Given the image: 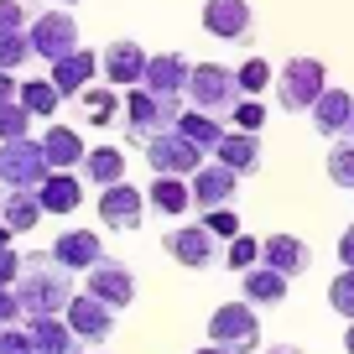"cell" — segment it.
I'll return each mask as SVG.
<instances>
[{"instance_id": "cell-1", "label": "cell", "mask_w": 354, "mask_h": 354, "mask_svg": "<svg viewBox=\"0 0 354 354\" xmlns=\"http://www.w3.org/2000/svg\"><path fill=\"white\" fill-rule=\"evenodd\" d=\"M16 292H21V302H26V318H63L68 302L78 297L73 271H68L53 250H26V271H21V281H16Z\"/></svg>"}, {"instance_id": "cell-2", "label": "cell", "mask_w": 354, "mask_h": 354, "mask_svg": "<svg viewBox=\"0 0 354 354\" xmlns=\"http://www.w3.org/2000/svg\"><path fill=\"white\" fill-rule=\"evenodd\" d=\"M183 94H156V88L136 84L131 94H125V141L131 146H146L151 136L162 131H177V120H183Z\"/></svg>"}, {"instance_id": "cell-3", "label": "cell", "mask_w": 354, "mask_h": 354, "mask_svg": "<svg viewBox=\"0 0 354 354\" xmlns=\"http://www.w3.org/2000/svg\"><path fill=\"white\" fill-rule=\"evenodd\" d=\"M183 94L193 100V110L214 115V120H234L240 100H250V94L240 88V73L224 68V63H193V78H188Z\"/></svg>"}, {"instance_id": "cell-4", "label": "cell", "mask_w": 354, "mask_h": 354, "mask_svg": "<svg viewBox=\"0 0 354 354\" xmlns=\"http://www.w3.org/2000/svg\"><path fill=\"white\" fill-rule=\"evenodd\" d=\"M328 88V68L318 57H287L277 73V110L287 115H313V104L323 100Z\"/></svg>"}, {"instance_id": "cell-5", "label": "cell", "mask_w": 354, "mask_h": 354, "mask_svg": "<svg viewBox=\"0 0 354 354\" xmlns=\"http://www.w3.org/2000/svg\"><path fill=\"white\" fill-rule=\"evenodd\" d=\"M53 177L42 136H21V141H0V188H42Z\"/></svg>"}, {"instance_id": "cell-6", "label": "cell", "mask_w": 354, "mask_h": 354, "mask_svg": "<svg viewBox=\"0 0 354 354\" xmlns=\"http://www.w3.org/2000/svg\"><path fill=\"white\" fill-rule=\"evenodd\" d=\"M209 344L234 349V354L261 349V318H255V302H224V308H214V318H209Z\"/></svg>"}, {"instance_id": "cell-7", "label": "cell", "mask_w": 354, "mask_h": 354, "mask_svg": "<svg viewBox=\"0 0 354 354\" xmlns=\"http://www.w3.org/2000/svg\"><path fill=\"white\" fill-rule=\"evenodd\" d=\"M26 37H32V53L42 57V63H57V57L78 53V21L63 6H42V11L32 16V26H26Z\"/></svg>"}, {"instance_id": "cell-8", "label": "cell", "mask_w": 354, "mask_h": 354, "mask_svg": "<svg viewBox=\"0 0 354 354\" xmlns=\"http://www.w3.org/2000/svg\"><path fill=\"white\" fill-rule=\"evenodd\" d=\"M162 250L172 255L177 266H188V271H209V266L224 261L219 234H214L203 219H198V224H177V230H167V234H162Z\"/></svg>"}, {"instance_id": "cell-9", "label": "cell", "mask_w": 354, "mask_h": 354, "mask_svg": "<svg viewBox=\"0 0 354 354\" xmlns=\"http://www.w3.org/2000/svg\"><path fill=\"white\" fill-rule=\"evenodd\" d=\"M146 151V162H151V172H167V177H193L203 167V146H193L183 131H162V136H151V141L141 146Z\"/></svg>"}, {"instance_id": "cell-10", "label": "cell", "mask_w": 354, "mask_h": 354, "mask_svg": "<svg viewBox=\"0 0 354 354\" xmlns=\"http://www.w3.org/2000/svg\"><path fill=\"white\" fill-rule=\"evenodd\" d=\"M203 32L219 37V42L250 47L255 16H250V6H245V0H209V6H203Z\"/></svg>"}, {"instance_id": "cell-11", "label": "cell", "mask_w": 354, "mask_h": 354, "mask_svg": "<svg viewBox=\"0 0 354 354\" xmlns=\"http://www.w3.org/2000/svg\"><path fill=\"white\" fill-rule=\"evenodd\" d=\"M68 323H73V333L84 344H104V339H115V308L104 297H94V292H78L73 302H68V313H63Z\"/></svg>"}, {"instance_id": "cell-12", "label": "cell", "mask_w": 354, "mask_h": 354, "mask_svg": "<svg viewBox=\"0 0 354 354\" xmlns=\"http://www.w3.org/2000/svg\"><path fill=\"white\" fill-rule=\"evenodd\" d=\"M141 214H146V193L131 188V183H115V188H100V224L104 230H141Z\"/></svg>"}, {"instance_id": "cell-13", "label": "cell", "mask_w": 354, "mask_h": 354, "mask_svg": "<svg viewBox=\"0 0 354 354\" xmlns=\"http://www.w3.org/2000/svg\"><path fill=\"white\" fill-rule=\"evenodd\" d=\"M146 63H151V53H146L141 42H110L100 53V73H104V84H115V88L146 84Z\"/></svg>"}, {"instance_id": "cell-14", "label": "cell", "mask_w": 354, "mask_h": 354, "mask_svg": "<svg viewBox=\"0 0 354 354\" xmlns=\"http://www.w3.org/2000/svg\"><path fill=\"white\" fill-rule=\"evenodd\" d=\"M84 277H88V292H94V297H104L115 313L136 302V277H131V266L115 261V255H104L100 266H88Z\"/></svg>"}, {"instance_id": "cell-15", "label": "cell", "mask_w": 354, "mask_h": 354, "mask_svg": "<svg viewBox=\"0 0 354 354\" xmlns=\"http://www.w3.org/2000/svg\"><path fill=\"white\" fill-rule=\"evenodd\" d=\"M234 198H240V172H234V167L214 162V167H198V172H193V209L198 214L224 209V203H234Z\"/></svg>"}, {"instance_id": "cell-16", "label": "cell", "mask_w": 354, "mask_h": 354, "mask_svg": "<svg viewBox=\"0 0 354 354\" xmlns=\"http://www.w3.org/2000/svg\"><path fill=\"white\" fill-rule=\"evenodd\" d=\"M261 261L277 266L281 277H308L313 271V250H308V240H297V234H266Z\"/></svg>"}, {"instance_id": "cell-17", "label": "cell", "mask_w": 354, "mask_h": 354, "mask_svg": "<svg viewBox=\"0 0 354 354\" xmlns=\"http://www.w3.org/2000/svg\"><path fill=\"white\" fill-rule=\"evenodd\" d=\"M287 287H292V277H281L277 266H250V271H240V297L245 302H255V308H281L287 302Z\"/></svg>"}, {"instance_id": "cell-18", "label": "cell", "mask_w": 354, "mask_h": 354, "mask_svg": "<svg viewBox=\"0 0 354 354\" xmlns=\"http://www.w3.org/2000/svg\"><path fill=\"white\" fill-rule=\"evenodd\" d=\"M349 120H354V94L349 88H323V100L313 104V131L323 141H339L349 131Z\"/></svg>"}, {"instance_id": "cell-19", "label": "cell", "mask_w": 354, "mask_h": 354, "mask_svg": "<svg viewBox=\"0 0 354 354\" xmlns=\"http://www.w3.org/2000/svg\"><path fill=\"white\" fill-rule=\"evenodd\" d=\"M53 68V84L63 88L68 100H73V94H84L88 84H94V78H100V53H88V47H78V53H68V57H57V63H47Z\"/></svg>"}, {"instance_id": "cell-20", "label": "cell", "mask_w": 354, "mask_h": 354, "mask_svg": "<svg viewBox=\"0 0 354 354\" xmlns=\"http://www.w3.org/2000/svg\"><path fill=\"white\" fill-rule=\"evenodd\" d=\"M53 255L68 271H88V266L104 261V240H100V230H63L57 245H53Z\"/></svg>"}, {"instance_id": "cell-21", "label": "cell", "mask_w": 354, "mask_h": 354, "mask_svg": "<svg viewBox=\"0 0 354 354\" xmlns=\"http://www.w3.org/2000/svg\"><path fill=\"white\" fill-rule=\"evenodd\" d=\"M214 156H219L224 167H234L240 177H250V172H261V162H266V146H261V131H230L219 146H214Z\"/></svg>"}, {"instance_id": "cell-22", "label": "cell", "mask_w": 354, "mask_h": 354, "mask_svg": "<svg viewBox=\"0 0 354 354\" xmlns=\"http://www.w3.org/2000/svg\"><path fill=\"white\" fill-rule=\"evenodd\" d=\"M42 193L37 188H0V219L11 224V234H26L42 224Z\"/></svg>"}, {"instance_id": "cell-23", "label": "cell", "mask_w": 354, "mask_h": 354, "mask_svg": "<svg viewBox=\"0 0 354 354\" xmlns=\"http://www.w3.org/2000/svg\"><path fill=\"white\" fill-rule=\"evenodd\" d=\"M26 328H32L37 354H84V339L68 318H26Z\"/></svg>"}, {"instance_id": "cell-24", "label": "cell", "mask_w": 354, "mask_h": 354, "mask_svg": "<svg viewBox=\"0 0 354 354\" xmlns=\"http://www.w3.org/2000/svg\"><path fill=\"white\" fill-rule=\"evenodd\" d=\"M193 78V63L183 53H151V63H146V88H156V94H183Z\"/></svg>"}, {"instance_id": "cell-25", "label": "cell", "mask_w": 354, "mask_h": 354, "mask_svg": "<svg viewBox=\"0 0 354 354\" xmlns=\"http://www.w3.org/2000/svg\"><path fill=\"white\" fill-rule=\"evenodd\" d=\"M42 146H47V162H53V172H78V167H84V156H88L84 136L68 131V125H47V131H42Z\"/></svg>"}, {"instance_id": "cell-26", "label": "cell", "mask_w": 354, "mask_h": 354, "mask_svg": "<svg viewBox=\"0 0 354 354\" xmlns=\"http://www.w3.org/2000/svg\"><path fill=\"white\" fill-rule=\"evenodd\" d=\"M73 110L84 115L88 125H115L125 115V104H120V94H115V84H104V88L88 84L84 94H73Z\"/></svg>"}, {"instance_id": "cell-27", "label": "cell", "mask_w": 354, "mask_h": 354, "mask_svg": "<svg viewBox=\"0 0 354 354\" xmlns=\"http://www.w3.org/2000/svg\"><path fill=\"white\" fill-rule=\"evenodd\" d=\"M78 172H84L94 188H115V183H125V151L120 146H88Z\"/></svg>"}, {"instance_id": "cell-28", "label": "cell", "mask_w": 354, "mask_h": 354, "mask_svg": "<svg viewBox=\"0 0 354 354\" xmlns=\"http://www.w3.org/2000/svg\"><path fill=\"white\" fill-rule=\"evenodd\" d=\"M146 198H151L156 214H188V209H193V183L156 172V177H151V188H146Z\"/></svg>"}, {"instance_id": "cell-29", "label": "cell", "mask_w": 354, "mask_h": 354, "mask_svg": "<svg viewBox=\"0 0 354 354\" xmlns=\"http://www.w3.org/2000/svg\"><path fill=\"white\" fill-rule=\"evenodd\" d=\"M37 193H42V209L47 214H73L78 203H84V183H78L73 172H53Z\"/></svg>"}, {"instance_id": "cell-30", "label": "cell", "mask_w": 354, "mask_h": 354, "mask_svg": "<svg viewBox=\"0 0 354 354\" xmlns=\"http://www.w3.org/2000/svg\"><path fill=\"white\" fill-rule=\"evenodd\" d=\"M177 131L188 136L193 146H203V151H214V146L224 141V120H214V115H203V110H183V120H177Z\"/></svg>"}, {"instance_id": "cell-31", "label": "cell", "mask_w": 354, "mask_h": 354, "mask_svg": "<svg viewBox=\"0 0 354 354\" xmlns=\"http://www.w3.org/2000/svg\"><path fill=\"white\" fill-rule=\"evenodd\" d=\"M68 94L53 84V78H26L21 84V104L37 115V120H47V115H57V104H63Z\"/></svg>"}, {"instance_id": "cell-32", "label": "cell", "mask_w": 354, "mask_h": 354, "mask_svg": "<svg viewBox=\"0 0 354 354\" xmlns=\"http://www.w3.org/2000/svg\"><path fill=\"white\" fill-rule=\"evenodd\" d=\"M328 177H333V188L354 193V141H333V151H328Z\"/></svg>"}, {"instance_id": "cell-33", "label": "cell", "mask_w": 354, "mask_h": 354, "mask_svg": "<svg viewBox=\"0 0 354 354\" xmlns=\"http://www.w3.org/2000/svg\"><path fill=\"white\" fill-rule=\"evenodd\" d=\"M328 308L339 313L344 323H354V266H344L339 277L328 281Z\"/></svg>"}, {"instance_id": "cell-34", "label": "cell", "mask_w": 354, "mask_h": 354, "mask_svg": "<svg viewBox=\"0 0 354 354\" xmlns=\"http://www.w3.org/2000/svg\"><path fill=\"white\" fill-rule=\"evenodd\" d=\"M32 120H37V115L26 110L21 100H11V104H0V141H21V136L32 131Z\"/></svg>"}, {"instance_id": "cell-35", "label": "cell", "mask_w": 354, "mask_h": 354, "mask_svg": "<svg viewBox=\"0 0 354 354\" xmlns=\"http://www.w3.org/2000/svg\"><path fill=\"white\" fill-rule=\"evenodd\" d=\"M26 57H37L32 37H26V32H0V68H6V73H16Z\"/></svg>"}, {"instance_id": "cell-36", "label": "cell", "mask_w": 354, "mask_h": 354, "mask_svg": "<svg viewBox=\"0 0 354 354\" xmlns=\"http://www.w3.org/2000/svg\"><path fill=\"white\" fill-rule=\"evenodd\" d=\"M37 11H42L37 0H0V32H26Z\"/></svg>"}, {"instance_id": "cell-37", "label": "cell", "mask_w": 354, "mask_h": 354, "mask_svg": "<svg viewBox=\"0 0 354 354\" xmlns=\"http://www.w3.org/2000/svg\"><path fill=\"white\" fill-rule=\"evenodd\" d=\"M224 266H230V271H250V266H261V240H250V234H234L230 250H224Z\"/></svg>"}, {"instance_id": "cell-38", "label": "cell", "mask_w": 354, "mask_h": 354, "mask_svg": "<svg viewBox=\"0 0 354 354\" xmlns=\"http://www.w3.org/2000/svg\"><path fill=\"white\" fill-rule=\"evenodd\" d=\"M271 78H277V73H271V63H266V57H250V63L240 68V88H245V94H261V88H271Z\"/></svg>"}, {"instance_id": "cell-39", "label": "cell", "mask_w": 354, "mask_h": 354, "mask_svg": "<svg viewBox=\"0 0 354 354\" xmlns=\"http://www.w3.org/2000/svg\"><path fill=\"white\" fill-rule=\"evenodd\" d=\"M203 224H209L219 240H234V234H240V214H234V203H224V209H209V214H203Z\"/></svg>"}, {"instance_id": "cell-40", "label": "cell", "mask_w": 354, "mask_h": 354, "mask_svg": "<svg viewBox=\"0 0 354 354\" xmlns=\"http://www.w3.org/2000/svg\"><path fill=\"white\" fill-rule=\"evenodd\" d=\"M261 125H266V104H261V94L240 100V110H234V131H261Z\"/></svg>"}, {"instance_id": "cell-41", "label": "cell", "mask_w": 354, "mask_h": 354, "mask_svg": "<svg viewBox=\"0 0 354 354\" xmlns=\"http://www.w3.org/2000/svg\"><path fill=\"white\" fill-rule=\"evenodd\" d=\"M26 318V302L16 287H0V328H16V323Z\"/></svg>"}, {"instance_id": "cell-42", "label": "cell", "mask_w": 354, "mask_h": 354, "mask_svg": "<svg viewBox=\"0 0 354 354\" xmlns=\"http://www.w3.org/2000/svg\"><path fill=\"white\" fill-rule=\"evenodd\" d=\"M0 354H37V344H32V328H0Z\"/></svg>"}, {"instance_id": "cell-43", "label": "cell", "mask_w": 354, "mask_h": 354, "mask_svg": "<svg viewBox=\"0 0 354 354\" xmlns=\"http://www.w3.org/2000/svg\"><path fill=\"white\" fill-rule=\"evenodd\" d=\"M26 271V255H16L11 245H0V287H16Z\"/></svg>"}, {"instance_id": "cell-44", "label": "cell", "mask_w": 354, "mask_h": 354, "mask_svg": "<svg viewBox=\"0 0 354 354\" xmlns=\"http://www.w3.org/2000/svg\"><path fill=\"white\" fill-rule=\"evenodd\" d=\"M11 100H21V84H16V78L0 68V104H11Z\"/></svg>"}, {"instance_id": "cell-45", "label": "cell", "mask_w": 354, "mask_h": 354, "mask_svg": "<svg viewBox=\"0 0 354 354\" xmlns=\"http://www.w3.org/2000/svg\"><path fill=\"white\" fill-rule=\"evenodd\" d=\"M339 266H354V224L339 234Z\"/></svg>"}, {"instance_id": "cell-46", "label": "cell", "mask_w": 354, "mask_h": 354, "mask_svg": "<svg viewBox=\"0 0 354 354\" xmlns=\"http://www.w3.org/2000/svg\"><path fill=\"white\" fill-rule=\"evenodd\" d=\"M266 354H302L297 344H277V349H266Z\"/></svg>"}, {"instance_id": "cell-47", "label": "cell", "mask_w": 354, "mask_h": 354, "mask_svg": "<svg viewBox=\"0 0 354 354\" xmlns=\"http://www.w3.org/2000/svg\"><path fill=\"white\" fill-rule=\"evenodd\" d=\"M193 354H234V349H219V344H203V349H193Z\"/></svg>"}, {"instance_id": "cell-48", "label": "cell", "mask_w": 354, "mask_h": 354, "mask_svg": "<svg viewBox=\"0 0 354 354\" xmlns=\"http://www.w3.org/2000/svg\"><path fill=\"white\" fill-rule=\"evenodd\" d=\"M0 245H11V224L6 219H0Z\"/></svg>"}, {"instance_id": "cell-49", "label": "cell", "mask_w": 354, "mask_h": 354, "mask_svg": "<svg viewBox=\"0 0 354 354\" xmlns=\"http://www.w3.org/2000/svg\"><path fill=\"white\" fill-rule=\"evenodd\" d=\"M344 349H349V354H354V323H349V333H344Z\"/></svg>"}, {"instance_id": "cell-50", "label": "cell", "mask_w": 354, "mask_h": 354, "mask_svg": "<svg viewBox=\"0 0 354 354\" xmlns=\"http://www.w3.org/2000/svg\"><path fill=\"white\" fill-rule=\"evenodd\" d=\"M344 141H354V120H349V131H344Z\"/></svg>"}, {"instance_id": "cell-51", "label": "cell", "mask_w": 354, "mask_h": 354, "mask_svg": "<svg viewBox=\"0 0 354 354\" xmlns=\"http://www.w3.org/2000/svg\"><path fill=\"white\" fill-rule=\"evenodd\" d=\"M53 6H73V0H53Z\"/></svg>"}]
</instances>
